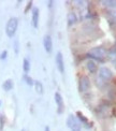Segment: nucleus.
Listing matches in <instances>:
<instances>
[{"mask_svg": "<svg viewBox=\"0 0 116 131\" xmlns=\"http://www.w3.org/2000/svg\"><path fill=\"white\" fill-rule=\"evenodd\" d=\"M77 116H79V118L81 119L82 122H85V123H87V119H86L84 116L82 115V113H81V112H77Z\"/></svg>", "mask_w": 116, "mask_h": 131, "instance_id": "f3484780", "label": "nucleus"}, {"mask_svg": "<svg viewBox=\"0 0 116 131\" xmlns=\"http://www.w3.org/2000/svg\"><path fill=\"white\" fill-rule=\"evenodd\" d=\"M67 126L72 131H81V128H82L81 122L72 114H70L67 119Z\"/></svg>", "mask_w": 116, "mask_h": 131, "instance_id": "7ed1b4c3", "label": "nucleus"}, {"mask_svg": "<svg viewBox=\"0 0 116 131\" xmlns=\"http://www.w3.org/2000/svg\"><path fill=\"white\" fill-rule=\"evenodd\" d=\"M56 66L59 70L60 73H65V61H64V56L62 54L58 52L56 55Z\"/></svg>", "mask_w": 116, "mask_h": 131, "instance_id": "1a4fd4ad", "label": "nucleus"}, {"mask_svg": "<svg viewBox=\"0 0 116 131\" xmlns=\"http://www.w3.org/2000/svg\"><path fill=\"white\" fill-rule=\"evenodd\" d=\"M45 131H48V127H46V128H45Z\"/></svg>", "mask_w": 116, "mask_h": 131, "instance_id": "aec40b11", "label": "nucleus"}, {"mask_svg": "<svg viewBox=\"0 0 116 131\" xmlns=\"http://www.w3.org/2000/svg\"><path fill=\"white\" fill-rule=\"evenodd\" d=\"M23 69H24L25 73H28L29 70H30V61L27 58H25L23 60Z\"/></svg>", "mask_w": 116, "mask_h": 131, "instance_id": "ddd939ff", "label": "nucleus"}, {"mask_svg": "<svg viewBox=\"0 0 116 131\" xmlns=\"http://www.w3.org/2000/svg\"><path fill=\"white\" fill-rule=\"evenodd\" d=\"M115 68H116V61H115Z\"/></svg>", "mask_w": 116, "mask_h": 131, "instance_id": "412c9836", "label": "nucleus"}, {"mask_svg": "<svg viewBox=\"0 0 116 131\" xmlns=\"http://www.w3.org/2000/svg\"><path fill=\"white\" fill-rule=\"evenodd\" d=\"M113 76L112 71L107 67H101L99 69V79H101L102 81H109L111 80Z\"/></svg>", "mask_w": 116, "mask_h": 131, "instance_id": "39448f33", "label": "nucleus"}, {"mask_svg": "<svg viewBox=\"0 0 116 131\" xmlns=\"http://www.w3.org/2000/svg\"><path fill=\"white\" fill-rule=\"evenodd\" d=\"M39 17H40V11L38 8H34L31 12V24L35 28H38L39 26Z\"/></svg>", "mask_w": 116, "mask_h": 131, "instance_id": "0eeeda50", "label": "nucleus"}, {"mask_svg": "<svg viewBox=\"0 0 116 131\" xmlns=\"http://www.w3.org/2000/svg\"><path fill=\"white\" fill-rule=\"evenodd\" d=\"M79 88H80V91L82 92H85L90 88V81L86 75L81 76L80 82H79Z\"/></svg>", "mask_w": 116, "mask_h": 131, "instance_id": "20e7f679", "label": "nucleus"}, {"mask_svg": "<svg viewBox=\"0 0 116 131\" xmlns=\"http://www.w3.org/2000/svg\"><path fill=\"white\" fill-rule=\"evenodd\" d=\"M55 102H56V104H57V112L59 114H61L64 112V107H65V104H64V99H62V97L61 95L59 94V92H55Z\"/></svg>", "mask_w": 116, "mask_h": 131, "instance_id": "423d86ee", "label": "nucleus"}, {"mask_svg": "<svg viewBox=\"0 0 116 131\" xmlns=\"http://www.w3.org/2000/svg\"><path fill=\"white\" fill-rule=\"evenodd\" d=\"M67 17H68V24H69V26L75 24L76 20H77L76 15H75V13H73V12H70V13L68 14Z\"/></svg>", "mask_w": 116, "mask_h": 131, "instance_id": "9b49d317", "label": "nucleus"}, {"mask_svg": "<svg viewBox=\"0 0 116 131\" xmlns=\"http://www.w3.org/2000/svg\"><path fill=\"white\" fill-rule=\"evenodd\" d=\"M43 45H44V48H45L46 53H52V51H53V41H52L51 36H48V35L44 36Z\"/></svg>", "mask_w": 116, "mask_h": 131, "instance_id": "6e6552de", "label": "nucleus"}, {"mask_svg": "<svg viewBox=\"0 0 116 131\" xmlns=\"http://www.w3.org/2000/svg\"><path fill=\"white\" fill-rule=\"evenodd\" d=\"M7 55H8V52H7V51H3V52L1 53V56H0V58H1V59H4L5 57H7Z\"/></svg>", "mask_w": 116, "mask_h": 131, "instance_id": "6ab92c4d", "label": "nucleus"}, {"mask_svg": "<svg viewBox=\"0 0 116 131\" xmlns=\"http://www.w3.org/2000/svg\"><path fill=\"white\" fill-rule=\"evenodd\" d=\"M31 5H32V1H29V2H28V4H27V8L25 9V13H27V12H28V11H29V9L31 8Z\"/></svg>", "mask_w": 116, "mask_h": 131, "instance_id": "a211bd4d", "label": "nucleus"}, {"mask_svg": "<svg viewBox=\"0 0 116 131\" xmlns=\"http://www.w3.org/2000/svg\"><path fill=\"white\" fill-rule=\"evenodd\" d=\"M103 4L109 5L111 8H116V1H102Z\"/></svg>", "mask_w": 116, "mask_h": 131, "instance_id": "2eb2a0df", "label": "nucleus"}, {"mask_svg": "<svg viewBox=\"0 0 116 131\" xmlns=\"http://www.w3.org/2000/svg\"><path fill=\"white\" fill-rule=\"evenodd\" d=\"M86 68L90 73H95L97 71V63L93 60H88L86 63Z\"/></svg>", "mask_w": 116, "mask_h": 131, "instance_id": "9d476101", "label": "nucleus"}, {"mask_svg": "<svg viewBox=\"0 0 116 131\" xmlns=\"http://www.w3.org/2000/svg\"><path fill=\"white\" fill-rule=\"evenodd\" d=\"M17 26H18V19L16 17H11L8 23L7 26H5V34L9 38H13L16 30H17Z\"/></svg>", "mask_w": 116, "mask_h": 131, "instance_id": "f03ea898", "label": "nucleus"}, {"mask_svg": "<svg viewBox=\"0 0 116 131\" xmlns=\"http://www.w3.org/2000/svg\"><path fill=\"white\" fill-rule=\"evenodd\" d=\"M87 56L91 57L93 59H97V60H103L107 56V51H106V48L102 46H97V47L91 48V50L87 53Z\"/></svg>", "mask_w": 116, "mask_h": 131, "instance_id": "f257e3e1", "label": "nucleus"}, {"mask_svg": "<svg viewBox=\"0 0 116 131\" xmlns=\"http://www.w3.org/2000/svg\"><path fill=\"white\" fill-rule=\"evenodd\" d=\"M2 87H3V89L5 91H10L11 89L13 88V81L12 80H7L4 82V83L2 84Z\"/></svg>", "mask_w": 116, "mask_h": 131, "instance_id": "f8f14e48", "label": "nucleus"}, {"mask_svg": "<svg viewBox=\"0 0 116 131\" xmlns=\"http://www.w3.org/2000/svg\"><path fill=\"white\" fill-rule=\"evenodd\" d=\"M35 88H36L38 94H41V95L43 94V85H42L41 82H39V81L35 82Z\"/></svg>", "mask_w": 116, "mask_h": 131, "instance_id": "4468645a", "label": "nucleus"}, {"mask_svg": "<svg viewBox=\"0 0 116 131\" xmlns=\"http://www.w3.org/2000/svg\"><path fill=\"white\" fill-rule=\"evenodd\" d=\"M24 79H25L26 83L28 84V85H35V82L32 81V79H31V78H29L28 75H25V76H24Z\"/></svg>", "mask_w": 116, "mask_h": 131, "instance_id": "dca6fc26", "label": "nucleus"}]
</instances>
